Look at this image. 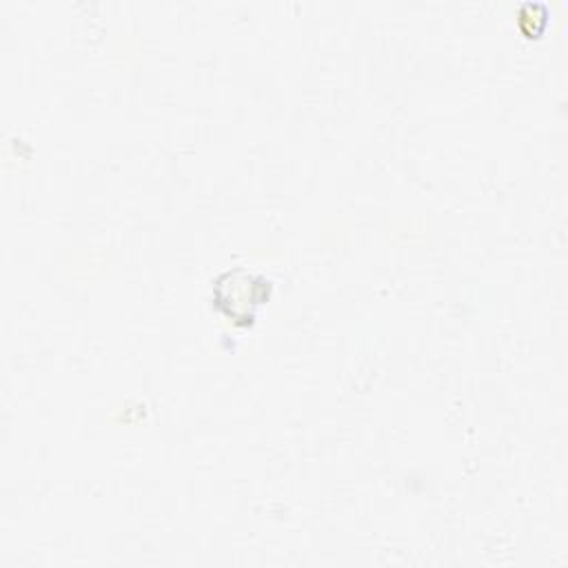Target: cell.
<instances>
[{"label":"cell","mask_w":568,"mask_h":568,"mask_svg":"<svg viewBox=\"0 0 568 568\" xmlns=\"http://www.w3.org/2000/svg\"><path fill=\"white\" fill-rule=\"evenodd\" d=\"M271 282L262 275L248 273L244 268H235L229 273H222L215 280L213 300L220 311H224L229 317H233L240 324H251L253 308L268 297Z\"/></svg>","instance_id":"6da1fadb"}]
</instances>
